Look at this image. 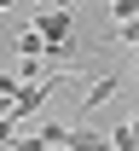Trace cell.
I'll return each instance as SVG.
<instances>
[{"label": "cell", "instance_id": "obj_1", "mask_svg": "<svg viewBox=\"0 0 139 151\" xmlns=\"http://www.w3.org/2000/svg\"><path fill=\"white\" fill-rule=\"evenodd\" d=\"M29 29H41V41H46V70H64L76 58V12L70 6H41Z\"/></svg>", "mask_w": 139, "mask_h": 151}, {"label": "cell", "instance_id": "obj_2", "mask_svg": "<svg viewBox=\"0 0 139 151\" xmlns=\"http://www.w3.org/2000/svg\"><path fill=\"white\" fill-rule=\"evenodd\" d=\"M64 81H76L70 70H46V76H35V81H23L18 87V99H6L0 111H6V128H18V122H29V116L41 111V99L52 93V87H64Z\"/></svg>", "mask_w": 139, "mask_h": 151}, {"label": "cell", "instance_id": "obj_3", "mask_svg": "<svg viewBox=\"0 0 139 151\" xmlns=\"http://www.w3.org/2000/svg\"><path fill=\"white\" fill-rule=\"evenodd\" d=\"M116 87H122V81H116V70H104L99 81L87 87V99H81V116H76V128H81V122H87V116H93V111H99V105H104V99H110V93H116Z\"/></svg>", "mask_w": 139, "mask_h": 151}, {"label": "cell", "instance_id": "obj_4", "mask_svg": "<svg viewBox=\"0 0 139 151\" xmlns=\"http://www.w3.org/2000/svg\"><path fill=\"white\" fill-rule=\"evenodd\" d=\"M110 151H139V128H133V116L110 128Z\"/></svg>", "mask_w": 139, "mask_h": 151}, {"label": "cell", "instance_id": "obj_5", "mask_svg": "<svg viewBox=\"0 0 139 151\" xmlns=\"http://www.w3.org/2000/svg\"><path fill=\"white\" fill-rule=\"evenodd\" d=\"M12 47H18V58H41V52H46V41H41V29H23V35L12 41Z\"/></svg>", "mask_w": 139, "mask_h": 151}, {"label": "cell", "instance_id": "obj_6", "mask_svg": "<svg viewBox=\"0 0 139 151\" xmlns=\"http://www.w3.org/2000/svg\"><path fill=\"white\" fill-rule=\"evenodd\" d=\"M110 18H116V23H139V0H116Z\"/></svg>", "mask_w": 139, "mask_h": 151}, {"label": "cell", "instance_id": "obj_7", "mask_svg": "<svg viewBox=\"0 0 139 151\" xmlns=\"http://www.w3.org/2000/svg\"><path fill=\"white\" fill-rule=\"evenodd\" d=\"M41 6H64V0H41Z\"/></svg>", "mask_w": 139, "mask_h": 151}, {"label": "cell", "instance_id": "obj_8", "mask_svg": "<svg viewBox=\"0 0 139 151\" xmlns=\"http://www.w3.org/2000/svg\"><path fill=\"white\" fill-rule=\"evenodd\" d=\"M0 6H18V0H0Z\"/></svg>", "mask_w": 139, "mask_h": 151}, {"label": "cell", "instance_id": "obj_9", "mask_svg": "<svg viewBox=\"0 0 139 151\" xmlns=\"http://www.w3.org/2000/svg\"><path fill=\"white\" fill-rule=\"evenodd\" d=\"M133 128H139V116H133Z\"/></svg>", "mask_w": 139, "mask_h": 151}]
</instances>
